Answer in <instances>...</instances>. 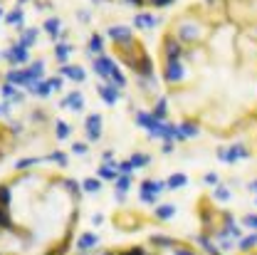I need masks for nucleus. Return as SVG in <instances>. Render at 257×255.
<instances>
[{
  "mask_svg": "<svg viewBox=\"0 0 257 255\" xmlns=\"http://www.w3.org/2000/svg\"><path fill=\"white\" fill-rule=\"evenodd\" d=\"M42 163L23 161L0 176V255H67L72 248L82 184Z\"/></svg>",
  "mask_w": 257,
  "mask_h": 255,
  "instance_id": "obj_1",
  "label": "nucleus"
},
{
  "mask_svg": "<svg viewBox=\"0 0 257 255\" xmlns=\"http://www.w3.org/2000/svg\"><path fill=\"white\" fill-rule=\"evenodd\" d=\"M215 156H218V161H220V163L232 166V163L247 161L252 154H250V149H247L245 144H232V146H220V149L215 151Z\"/></svg>",
  "mask_w": 257,
  "mask_h": 255,
  "instance_id": "obj_2",
  "label": "nucleus"
},
{
  "mask_svg": "<svg viewBox=\"0 0 257 255\" xmlns=\"http://www.w3.org/2000/svg\"><path fill=\"white\" fill-rule=\"evenodd\" d=\"M183 55H186V45H183L176 35H166L163 42H161V57H163V62L183 60Z\"/></svg>",
  "mask_w": 257,
  "mask_h": 255,
  "instance_id": "obj_3",
  "label": "nucleus"
},
{
  "mask_svg": "<svg viewBox=\"0 0 257 255\" xmlns=\"http://www.w3.org/2000/svg\"><path fill=\"white\" fill-rule=\"evenodd\" d=\"M186 64L183 60H176V62H163L161 67V79L168 84V87H176V84H181L183 79H186Z\"/></svg>",
  "mask_w": 257,
  "mask_h": 255,
  "instance_id": "obj_4",
  "label": "nucleus"
},
{
  "mask_svg": "<svg viewBox=\"0 0 257 255\" xmlns=\"http://www.w3.org/2000/svg\"><path fill=\"white\" fill-rule=\"evenodd\" d=\"M166 191V181H144L141 184V201L144 203H156L159 193Z\"/></svg>",
  "mask_w": 257,
  "mask_h": 255,
  "instance_id": "obj_5",
  "label": "nucleus"
},
{
  "mask_svg": "<svg viewBox=\"0 0 257 255\" xmlns=\"http://www.w3.org/2000/svg\"><path fill=\"white\" fill-rule=\"evenodd\" d=\"M13 139H15V131L10 129V124H5V119L0 117V161L13 151Z\"/></svg>",
  "mask_w": 257,
  "mask_h": 255,
  "instance_id": "obj_6",
  "label": "nucleus"
},
{
  "mask_svg": "<svg viewBox=\"0 0 257 255\" xmlns=\"http://www.w3.org/2000/svg\"><path fill=\"white\" fill-rule=\"evenodd\" d=\"M149 245H151L154 250H171V248L178 245V240L171 238V235H166V233H151V235H149Z\"/></svg>",
  "mask_w": 257,
  "mask_h": 255,
  "instance_id": "obj_7",
  "label": "nucleus"
},
{
  "mask_svg": "<svg viewBox=\"0 0 257 255\" xmlns=\"http://www.w3.org/2000/svg\"><path fill=\"white\" fill-rule=\"evenodd\" d=\"M200 134V127H198V122H193V119H186V122H181L178 124V134H176V141H188V139H195Z\"/></svg>",
  "mask_w": 257,
  "mask_h": 255,
  "instance_id": "obj_8",
  "label": "nucleus"
},
{
  "mask_svg": "<svg viewBox=\"0 0 257 255\" xmlns=\"http://www.w3.org/2000/svg\"><path fill=\"white\" fill-rule=\"evenodd\" d=\"M159 23H161V18H156L154 13H139V15L134 18V25H136V28H144V30L156 28Z\"/></svg>",
  "mask_w": 257,
  "mask_h": 255,
  "instance_id": "obj_9",
  "label": "nucleus"
},
{
  "mask_svg": "<svg viewBox=\"0 0 257 255\" xmlns=\"http://www.w3.org/2000/svg\"><path fill=\"white\" fill-rule=\"evenodd\" d=\"M235 245H237V250H240V253H245V255L252 253V250L257 248V230L247 233V235H242V238H240Z\"/></svg>",
  "mask_w": 257,
  "mask_h": 255,
  "instance_id": "obj_10",
  "label": "nucleus"
},
{
  "mask_svg": "<svg viewBox=\"0 0 257 255\" xmlns=\"http://www.w3.org/2000/svg\"><path fill=\"white\" fill-rule=\"evenodd\" d=\"M195 243L200 245V250H203L205 255H220V248H218V245L213 243V238L205 235V233H200V235L195 238Z\"/></svg>",
  "mask_w": 257,
  "mask_h": 255,
  "instance_id": "obj_11",
  "label": "nucleus"
},
{
  "mask_svg": "<svg viewBox=\"0 0 257 255\" xmlns=\"http://www.w3.org/2000/svg\"><path fill=\"white\" fill-rule=\"evenodd\" d=\"M188 186V176L186 174H171L166 181V191H181Z\"/></svg>",
  "mask_w": 257,
  "mask_h": 255,
  "instance_id": "obj_12",
  "label": "nucleus"
},
{
  "mask_svg": "<svg viewBox=\"0 0 257 255\" xmlns=\"http://www.w3.org/2000/svg\"><path fill=\"white\" fill-rule=\"evenodd\" d=\"M154 216H156V221H171L176 216V206L173 203H161L159 208L154 211Z\"/></svg>",
  "mask_w": 257,
  "mask_h": 255,
  "instance_id": "obj_13",
  "label": "nucleus"
},
{
  "mask_svg": "<svg viewBox=\"0 0 257 255\" xmlns=\"http://www.w3.org/2000/svg\"><path fill=\"white\" fill-rule=\"evenodd\" d=\"M213 201H218V203H227L230 198H232V191L225 186V184H218V186H213Z\"/></svg>",
  "mask_w": 257,
  "mask_h": 255,
  "instance_id": "obj_14",
  "label": "nucleus"
},
{
  "mask_svg": "<svg viewBox=\"0 0 257 255\" xmlns=\"http://www.w3.org/2000/svg\"><path fill=\"white\" fill-rule=\"evenodd\" d=\"M156 119H168V97H159V102H156V107H154V112H151Z\"/></svg>",
  "mask_w": 257,
  "mask_h": 255,
  "instance_id": "obj_15",
  "label": "nucleus"
},
{
  "mask_svg": "<svg viewBox=\"0 0 257 255\" xmlns=\"http://www.w3.org/2000/svg\"><path fill=\"white\" fill-rule=\"evenodd\" d=\"M106 35H109L111 40H116V42H124V40L131 37V35H128V28H109Z\"/></svg>",
  "mask_w": 257,
  "mask_h": 255,
  "instance_id": "obj_16",
  "label": "nucleus"
},
{
  "mask_svg": "<svg viewBox=\"0 0 257 255\" xmlns=\"http://www.w3.org/2000/svg\"><path fill=\"white\" fill-rule=\"evenodd\" d=\"M240 225L242 228H250V230H257V213H245L240 218Z\"/></svg>",
  "mask_w": 257,
  "mask_h": 255,
  "instance_id": "obj_17",
  "label": "nucleus"
},
{
  "mask_svg": "<svg viewBox=\"0 0 257 255\" xmlns=\"http://www.w3.org/2000/svg\"><path fill=\"white\" fill-rule=\"evenodd\" d=\"M101 97H104L106 102H116L119 90H116V87H101Z\"/></svg>",
  "mask_w": 257,
  "mask_h": 255,
  "instance_id": "obj_18",
  "label": "nucleus"
},
{
  "mask_svg": "<svg viewBox=\"0 0 257 255\" xmlns=\"http://www.w3.org/2000/svg\"><path fill=\"white\" fill-rule=\"evenodd\" d=\"M171 255H198V253H195L193 248H186V245H181V243H178L176 248H171Z\"/></svg>",
  "mask_w": 257,
  "mask_h": 255,
  "instance_id": "obj_19",
  "label": "nucleus"
},
{
  "mask_svg": "<svg viewBox=\"0 0 257 255\" xmlns=\"http://www.w3.org/2000/svg\"><path fill=\"white\" fill-rule=\"evenodd\" d=\"M151 161V156H146V154H136L134 159H131V166H146Z\"/></svg>",
  "mask_w": 257,
  "mask_h": 255,
  "instance_id": "obj_20",
  "label": "nucleus"
},
{
  "mask_svg": "<svg viewBox=\"0 0 257 255\" xmlns=\"http://www.w3.org/2000/svg\"><path fill=\"white\" fill-rule=\"evenodd\" d=\"M203 184H205V186H218L220 179H218V174H205V176H203Z\"/></svg>",
  "mask_w": 257,
  "mask_h": 255,
  "instance_id": "obj_21",
  "label": "nucleus"
},
{
  "mask_svg": "<svg viewBox=\"0 0 257 255\" xmlns=\"http://www.w3.org/2000/svg\"><path fill=\"white\" fill-rule=\"evenodd\" d=\"M161 151H163V154H173V151H176V144H173V141H163V149H161Z\"/></svg>",
  "mask_w": 257,
  "mask_h": 255,
  "instance_id": "obj_22",
  "label": "nucleus"
},
{
  "mask_svg": "<svg viewBox=\"0 0 257 255\" xmlns=\"http://www.w3.org/2000/svg\"><path fill=\"white\" fill-rule=\"evenodd\" d=\"M128 186H131V181H128V179H121V181H119V191H126Z\"/></svg>",
  "mask_w": 257,
  "mask_h": 255,
  "instance_id": "obj_23",
  "label": "nucleus"
},
{
  "mask_svg": "<svg viewBox=\"0 0 257 255\" xmlns=\"http://www.w3.org/2000/svg\"><path fill=\"white\" fill-rule=\"evenodd\" d=\"M92 47H94V52L101 50V40H99V37H92Z\"/></svg>",
  "mask_w": 257,
  "mask_h": 255,
  "instance_id": "obj_24",
  "label": "nucleus"
},
{
  "mask_svg": "<svg viewBox=\"0 0 257 255\" xmlns=\"http://www.w3.org/2000/svg\"><path fill=\"white\" fill-rule=\"evenodd\" d=\"M247 191H250V193H255V196H257V179H255V181H250V184H247Z\"/></svg>",
  "mask_w": 257,
  "mask_h": 255,
  "instance_id": "obj_25",
  "label": "nucleus"
},
{
  "mask_svg": "<svg viewBox=\"0 0 257 255\" xmlns=\"http://www.w3.org/2000/svg\"><path fill=\"white\" fill-rule=\"evenodd\" d=\"M247 255H255V253H247Z\"/></svg>",
  "mask_w": 257,
  "mask_h": 255,
  "instance_id": "obj_26",
  "label": "nucleus"
},
{
  "mask_svg": "<svg viewBox=\"0 0 257 255\" xmlns=\"http://www.w3.org/2000/svg\"><path fill=\"white\" fill-rule=\"evenodd\" d=\"M220 255H227V253H220Z\"/></svg>",
  "mask_w": 257,
  "mask_h": 255,
  "instance_id": "obj_27",
  "label": "nucleus"
},
{
  "mask_svg": "<svg viewBox=\"0 0 257 255\" xmlns=\"http://www.w3.org/2000/svg\"><path fill=\"white\" fill-rule=\"evenodd\" d=\"M255 35H257V30H255Z\"/></svg>",
  "mask_w": 257,
  "mask_h": 255,
  "instance_id": "obj_28",
  "label": "nucleus"
}]
</instances>
